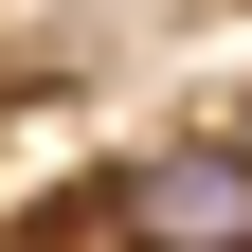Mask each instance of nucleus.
Returning <instances> with one entry per match:
<instances>
[{"label": "nucleus", "mask_w": 252, "mask_h": 252, "mask_svg": "<svg viewBox=\"0 0 252 252\" xmlns=\"http://www.w3.org/2000/svg\"><path fill=\"white\" fill-rule=\"evenodd\" d=\"M108 252H252V126H180L108 162Z\"/></svg>", "instance_id": "1"}]
</instances>
